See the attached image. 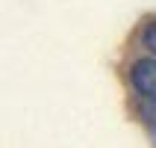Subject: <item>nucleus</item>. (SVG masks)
<instances>
[{
    "mask_svg": "<svg viewBox=\"0 0 156 148\" xmlns=\"http://www.w3.org/2000/svg\"><path fill=\"white\" fill-rule=\"evenodd\" d=\"M130 83L139 95H156V59H139L130 68Z\"/></svg>",
    "mask_w": 156,
    "mask_h": 148,
    "instance_id": "nucleus-1",
    "label": "nucleus"
},
{
    "mask_svg": "<svg viewBox=\"0 0 156 148\" xmlns=\"http://www.w3.org/2000/svg\"><path fill=\"white\" fill-rule=\"evenodd\" d=\"M139 119L156 131V95H139Z\"/></svg>",
    "mask_w": 156,
    "mask_h": 148,
    "instance_id": "nucleus-2",
    "label": "nucleus"
},
{
    "mask_svg": "<svg viewBox=\"0 0 156 148\" xmlns=\"http://www.w3.org/2000/svg\"><path fill=\"white\" fill-rule=\"evenodd\" d=\"M144 47H147L150 53H156V18L144 27Z\"/></svg>",
    "mask_w": 156,
    "mask_h": 148,
    "instance_id": "nucleus-3",
    "label": "nucleus"
}]
</instances>
